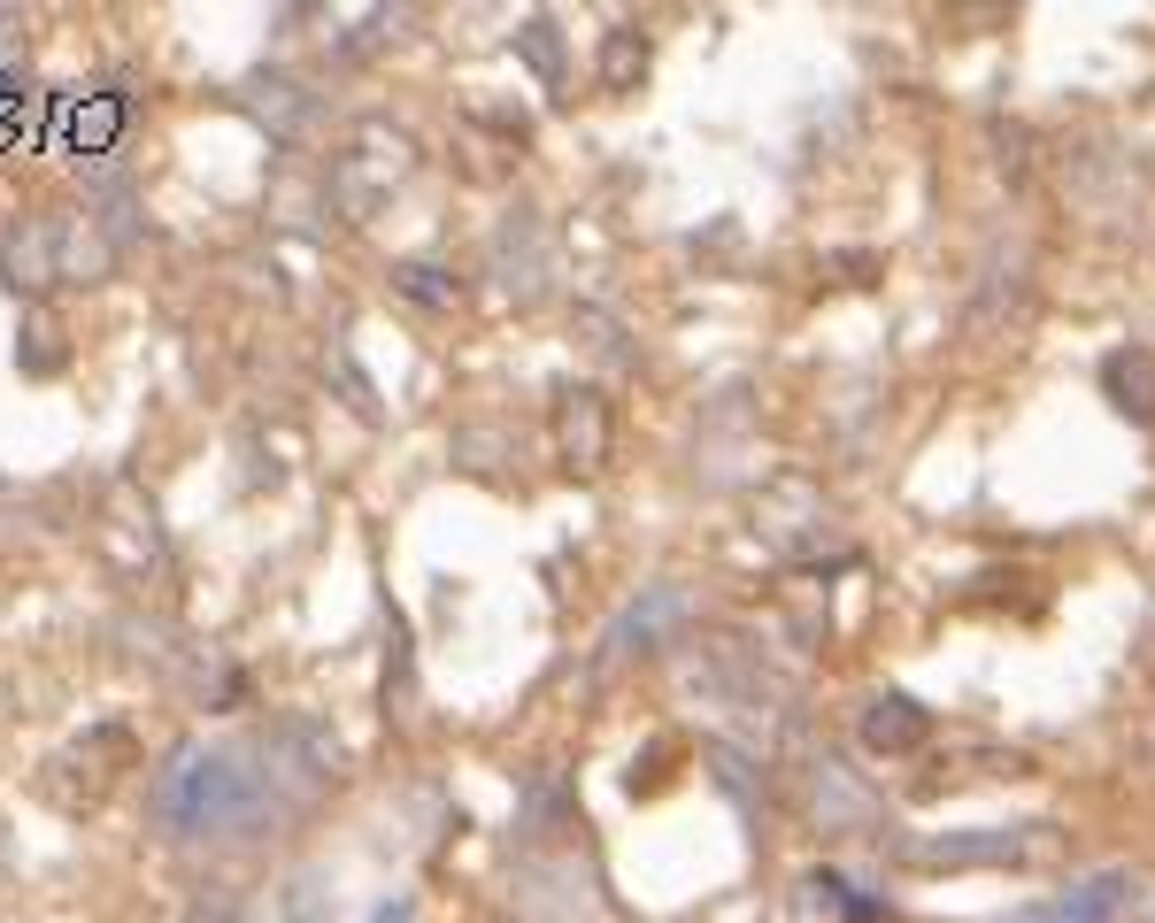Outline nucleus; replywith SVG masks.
Segmentation results:
<instances>
[{
  "instance_id": "obj_1",
  "label": "nucleus",
  "mask_w": 1155,
  "mask_h": 923,
  "mask_svg": "<svg viewBox=\"0 0 1155 923\" xmlns=\"http://www.w3.org/2000/svg\"><path fill=\"white\" fill-rule=\"evenodd\" d=\"M231 808H239V785H231V763L224 755H200V747H185L163 777V816L177 831H216V823H231Z\"/></svg>"
},
{
  "instance_id": "obj_2",
  "label": "nucleus",
  "mask_w": 1155,
  "mask_h": 923,
  "mask_svg": "<svg viewBox=\"0 0 1155 923\" xmlns=\"http://www.w3.org/2000/svg\"><path fill=\"white\" fill-rule=\"evenodd\" d=\"M1125 870H1094V878H1079L1071 893H1055L1048 909H1032V916H1017V923H1110L1117 909H1125Z\"/></svg>"
}]
</instances>
